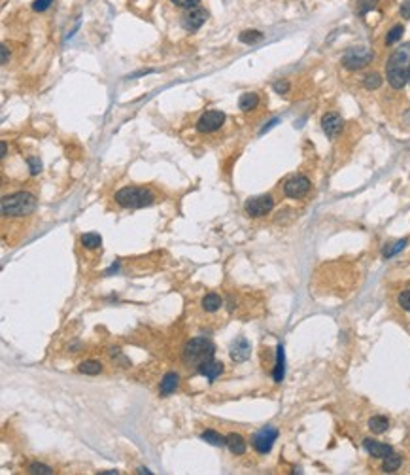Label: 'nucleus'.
Segmentation results:
<instances>
[{
	"mask_svg": "<svg viewBox=\"0 0 410 475\" xmlns=\"http://www.w3.org/2000/svg\"><path fill=\"white\" fill-rule=\"evenodd\" d=\"M386 78L393 89H403L410 80V42L397 48L388 59Z\"/></svg>",
	"mask_w": 410,
	"mask_h": 475,
	"instance_id": "1",
	"label": "nucleus"
},
{
	"mask_svg": "<svg viewBox=\"0 0 410 475\" xmlns=\"http://www.w3.org/2000/svg\"><path fill=\"white\" fill-rule=\"evenodd\" d=\"M214 354H216V346L210 339L195 337L187 341V345L184 346V364L187 369L199 371L206 362L214 360Z\"/></svg>",
	"mask_w": 410,
	"mask_h": 475,
	"instance_id": "2",
	"label": "nucleus"
},
{
	"mask_svg": "<svg viewBox=\"0 0 410 475\" xmlns=\"http://www.w3.org/2000/svg\"><path fill=\"white\" fill-rule=\"evenodd\" d=\"M34 209H36V197L27 191H17L2 199V214L6 218L29 216L34 212Z\"/></svg>",
	"mask_w": 410,
	"mask_h": 475,
	"instance_id": "3",
	"label": "nucleus"
},
{
	"mask_svg": "<svg viewBox=\"0 0 410 475\" xmlns=\"http://www.w3.org/2000/svg\"><path fill=\"white\" fill-rule=\"evenodd\" d=\"M114 199L117 205H121L125 209H144V207H150L151 203L155 201V195L148 187L127 186L119 189Z\"/></svg>",
	"mask_w": 410,
	"mask_h": 475,
	"instance_id": "4",
	"label": "nucleus"
},
{
	"mask_svg": "<svg viewBox=\"0 0 410 475\" xmlns=\"http://www.w3.org/2000/svg\"><path fill=\"white\" fill-rule=\"evenodd\" d=\"M374 59V53L365 46H357V48H352L344 53L342 57V65L348 68V70H361L367 65H371Z\"/></svg>",
	"mask_w": 410,
	"mask_h": 475,
	"instance_id": "5",
	"label": "nucleus"
},
{
	"mask_svg": "<svg viewBox=\"0 0 410 475\" xmlns=\"http://www.w3.org/2000/svg\"><path fill=\"white\" fill-rule=\"evenodd\" d=\"M274 207L272 195H259V197H252L244 203V210L248 216L252 218H261L268 214Z\"/></svg>",
	"mask_w": 410,
	"mask_h": 475,
	"instance_id": "6",
	"label": "nucleus"
},
{
	"mask_svg": "<svg viewBox=\"0 0 410 475\" xmlns=\"http://www.w3.org/2000/svg\"><path fill=\"white\" fill-rule=\"evenodd\" d=\"M276 438H278V430L272 428V426H265L263 430H259V432L253 436V449L259 454L270 453V449H272Z\"/></svg>",
	"mask_w": 410,
	"mask_h": 475,
	"instance_id": "7",
	"label": "nucleus"
},
{
	"mask_svg": "<svg viewBox=\"0 0 410 475\" xmlns=\"http://www.w3.org/2000/svg\"><path fill=\"white\" fill-rule=\"evenodd\" d=\"M310 189V180L302 174H297V176H291L286 184H284V193L289 199H301L304 195L308 193Z\"/></svg>",
	"mask_w": 410,
	"mask_h": 475,
	"instance_id": "8",
	"label": "nucleus"
},
{
	"mask_svg": "<svg viewBox=\"0 0 410 475\" xmlns=\"http://www.w3.org/2000/svg\"><path fill=\"white\" fill-rule=\"evenodd\" d=\"M225 122V114L219 110H210L206 114H202L197 122V131L199 133H214L217 131Z\"/></svg>",
	"mask_w": 410,
	"mask_h": 475,
	"instance_id": "9",
	"label": "nucleus"
},
{
	"mask_svg": "<svg viewBox=\"0 0 410 475\" xmlns=\"http://www.w3.org/2000/svg\"><path fill=\"white\" fill-rule=\"evenodd\" d=\"M206 19H208V12L204 8L197 6L193 10H187V14L181 17V27L189 30V32H193V30L201 29Z\"/></svg>",
	"mask_w": 410,
	"mask_h": 475,
	"instance_id": "10",
	"label": "nucleus"
},
{
	"mask_svg": "<svg viewBox=\"0 0 410 475\" xmlns=\"http://www.w3.org/2000/svg\"><path fill=\"white\" fill-rule=\"evenodd\" d=\"M344 127V120L337 114V112H327L322 117V129L329 138H335L340 135V131Z\"/></svg>",
	"mask_w": 410,
	"mask_h": 475,
	"instance_id": "11",
	"label": "nucleus"
},
{
	"mask_svg": "<svg viewBox=\"0 0 410 475\" xmlns=\"http://www.w3.org/2000/svg\"><path fill=\"white\" fill-rule=\"evenodd\" d=\"M250 354H252V345L248 343V339L237 337L233 341V345H231V360L237 362V364H242V362L250 358Z\"/></svg>",
	"mask_w": 410,
	"mask_h": 475,
	"instance_id": "12",
	"label": "nucleus"
},
{
	"mask_svg": "<svg viewBox=\"0 0 410 475\" xmlns=\"http://www.w3.org/2000/svg\"><path fill=\"white\" fill-rule=\"evenodd\" d=\"M363 447H365V451H367L371 456H374V458H386V456H389V454L393 453L391 445L380 443V441H374V439H365V441H363Z\"/></svg>",
	"mask_w": 410,
	"mask_h": 475,
	"instance_id": "13",
	"label": "nucleus"
},
{
	"mask_svg": "<svg viewBox=\"0 0 410 475\" xmlns=\"http://www.w3.org/2000/svg\"><path fill=\"white\" fill-rule=\"evenodd\" d=\"M199 373L204 375L210 382H214L219 375L223 373V364H221V362H216V360H210V362H206L201 369H199Z\"/></svg>",
	"mask_w": 410,
	"mask_h": 475,
	"instance_id": "14",
	"label": "nucleus"
},
{
	"mask_svg": "<svg viewBox=\"0 0 410 475\" xmlns=\"http://www.w3.org/2000/svg\"><path fill=\"white\" fill-rule=\"evenodd\" d=\"M178 384H180V375L174 373V371L166 373L165 377H163V381H161V388H159L161 396H168V394H172L174 390L178 388Z\"/></svg>",
	"mask_w": 410,
	"mask_h": 475,
	"instance_id": "15",
	"label": "nucleus"
},
{
	"mask_svg": "<svg viewBox=\"0 0 410 475\" xmlns=\"http://www.w3.org/2000/svg\"><path fill=\"white\" fill-rule=\"evenodd\" d=\"M286 375V356H284V346L278 345L276 348V366H274V381L282 382Z\"/></svg>",
	"mask_w": 410,
	"mask_h": 475,
	"instance_id": "16",
	"label": "nucleus"
},
{
	"mask_svg": "<svg viewBox=\"0 0 410 475\" xmlns=\"http://www.w3.org/2000/svg\"><path fill=\"white\" fill-rule=\"evenodd\" d=\"M227 447L233 454H244L246 453V441L240 433H229L227 436Z\"/></svg>",
	"mask_w": 410,
	"mask_h": 475,
	"instance_id": "17",
	"label": "nucleus"
},
{
	"mask_svg": "<svg viewBox=\"0 0 410 475\" xmlns=\"http://www.w3.org/2000/svg\"><path fill=\"white\" fill-rule=\"evenodd\" d=\"M221 305H223V299L217 294H206L202 299V309L206 312H216L217 309H221Z\"/></svg>",
	"mask_w": 410,
	"mask_h": 475,
	"instance_id": "18",
	"label": "nucleus"
},
{
	"mask_svg": "<svg viewBox=\"0 0 410 475\" xmlns=\"http://www.w3.org/2000/svg\"><path fill=\"white\" fill-rule=\"evenodd\" d=\"M401 464H403V458L399 456V454H389V456H386L384 458V462H382V471H386V473H393V471H397V469L401 468Z\"/></svg>",
	"mask_w": 410,
	"mask_h": 475,
	"instance_id": "19",
	"label": "nucleus"
},
{
	"mask_svg": "<svg viewBox=\"0 0 410 475\" xmlns=\"http://www.w3.org/2000/svg\"><path fill=\"white\" fill-rule=\"evenodd\" d=\"M257 104H259L257 93H244L240 97V101H238V108L242 110V112H250V110H253Z\"/></svg>",
	"mask_w": 410,
	"mask_h": 475,
	"instance_id": "20",
	"label": "nucleus"
},
{
	"mask_svg": "<svg viewBox=\"0 0 410 475\" xmlns=\"http://www.w3.org/2000/svg\"><path fill=\"white\" fill-rule=\"evenodd\" d=\"M201 439H204L206 443H210V445H214V447L227 445V438H223L221 433L214 432V430H206V432H202L201 433Z\"/></svg>",
	"mask_w": 410,
	"mask_h": 475,
	"instance_id": "21",
	"label": "nucleus"
},
{
	"mask_svg": "<svg viewBox=\"0 0 410 475\" xmlns=\"http://www.w3.org/2000/svg\"><path fill=\"white\" fill-rule=\"evenodd\" d=\"M369 428H371L373 433H384V432H388L389 420L386 417H373L369 420Z\"/></svg>",
	"mask_w": 410,
	"mask_h": 475,
	"instance_id": "22",
	"label": "nucleus"
},
{
	"mask_svg": "<svg viewBox=\"0 0 410 475\" xmlns=\"http://www.w3.org/2000/svg\"><path fill=\"white\" fill-rule=\"evenodd\" d=\"M79 373H85V375H99L102 371V364L97 360H87L79 364Z\"/></svg>",
	"mask_w": 410,
	"mask_h": 475,
	"instance_id": "23",
	"label": "nucleus"
},
{
	"mask_svg": "<svg viewBox=\"0 0 410 475\" xmlns=\"http://www.w3.org/2000/svg\"><path fill=\"white\" fill-rule=\"evenodd\" d=\"M81 245L85 246V248H89V250L99 248V246L102 245V237L99 233H85V235L81 237Z\"/></svg>",
	"mask_w": 410,
	"mask_h": 475,
	"instance_id": "24",
	"label": "nucleus"
},
{
	"mask_svg": "<svg viewBox=\"0 0 410 475\" xmlns=\"http://www.w3.org/2000/svg\"><path fill=\"white\" fill-rule=\"evenodd\" d=\"M238 38H240L242 44H255L263 40V32H259V30H244Z\"/></svg>",
	"mask_w": 410,
	"mask_h": 475,
	"instance_id": "25",
	"label": "nucleus"
},
{
	"mask_svg": "<svg viewBox=\"0 0 410 475\" xmlns=\"http://www.w3.org/2000/svg\"><path fill=\"white\" fill-rule=\"evenodd\" d=\"M363 86H365V89H369V91H373V89H378V87L382 86V76H380L378 72L369 74L367 78L363 80Z\"/></svg>",
	"mask_w": 410,
	"mask_h": 475,
	"instance_id": "26",
	"label": "nucleus"
},
{
	"mask_svg": "<svg viewBox=\"0 0 410 475\" xmlns=\"http://www.w3.org/2000/svg\"><path fill=\"white\" fill-rule=\"evenodd\" d=\"M404 246H406V241H397L395 245H388L386 248H384V258H391V256H395V254H399L401 250H403Z\"/></svg>",
	"mask_w": 410,
	"mask_h": 475,
	"instance_id": "27",
	"label": "nucleus"
},
{
	"mask_svg": "<svg viewBox=\"0 0 410 475\" xmlns=\"http://www.w3.org/2000/svg\"><path fill=\"white\" fill-rule=\"evenodd\" d=\"M403 32H404L403 25H395V27H393V29L388 32V36H386V44H388V46H391V44L399 42V40H401V36H403Z\"/></svg>",
	"mask_w": 410,
	"mask_h": 475,
	"instance_id": "28",
	"label": "nucleus"
},
{
	"mask_svg": "<svg viewBox=\"0 0 410 475\" xmlns=\"http://www.w3.org/2000/svg\"><path fill=\"white\" fill-rule=\"evenodd\" d=\"M29 471L34 475H51L53 473V469L50 468V466H45V464H40V462H34V464H30L29 466Z\"/></svg>",
	"mask_w": 410,
	"mask_h": 475,
	"instance_id": "29",
	"label": "nucleus"
},
{
	"mask_svg": "<svg viewBox=\"0 0 410 475\" xmlns=\"http://www.w3.org/2000/svg\"><path fill=\"white\" fill-rule=\"evenodd\" d=\"M174 6L178 8H186V10H193L201 4V0H170Z\"/></svg>",
	"mask_w": 410,
	"mask_h": 475,
	"instance_id": "30",
	"label": "nucleus"
},
{
	"mask_svg": "<svg viewBox=\"0 0 410 475\" xmlns=\"http://www.w3.org/2000/svg\"><path fill=\"white\" fill-rule=\"evenodd\" d=\"M397 301H399V305H401V309L408 310V312H410V290H404V292H401V294H399V297H397Z\"/></svg>",
	"mask_w": 410,
	"mask_h": 475,
	"instance_id": "31",
	"label": "nucleus"
},
{
	"mask_svg": "<svg viewBox=\"0 0 410 475\" xmlns=\"http://www.w3.org/2000/svg\"><path fill=\"white\" fill-rule=\"evenodd\" d=\"M274 91L276 93H280V95H284V93H288L289 91V82H286V80H278V82H274Z\"/></svg>",
	"mask_w": 410,
	"mask_h": 475,
	"instance_id": "32",
	"label": "nucleus"
},
{
	"mask_svg": "<svg viewBox=\"0 0 410 475\" xmlns=\"http://www.w3.org/2000/svg\"><path fill=\"white\" fill-rule=\"evenodd\" d=\"M27 161H29V167H30V174H38L42 171V163H40L38 157H29Z\"/></svg>",
	"mask_w": 410,
	"mask_h": 475,
	"instance_id": "33",
	"label": "nucleus"
},
{
	"mask_svg": "<svg viewBox=\"0 0 410 475\" xmlns=\"http://www.w3.org/2000/svg\"><path fill=\"white\" fill-rule=\"evenodd\" d=\"M378 0H359V12L361 14H367L369 10H373L376 6Z\"/></svg>",
	"mask_w": 410,
	"mask_h": 475,
	"instance_id": "34",
	"label": "nucleus"
},
{
	"mask_svg": "<svg viewBox=\"0 0 410 475\" xmlns=\"http://www.w3.org/2000/svg\"><path fill=\"white\" fill-rule=\"evenodd\" d=\"M51 2H53V0H34L32 10H34V12H43V10H48V8L51 6Z\"/></svg>",
	"mask_w": 410,
	"mask_h": 475,
	"instance_id": "35",
	"label": "nucleus"
},
{
	"mask_svg": "<svg viewBox=\"0 0 410 475\" xmlns=\"http://www.w3.org/2000/svg\"><path fill=\"white\" fill-rule=\"evenodd\" d=\"M401 15H403L404 19H410V0H404L403 4H401Z\"/></svg>",
	"mask_w": 410,
	"mask_h": 475,
	"instance_id": "36",
	"label": "nucleus"
},
{
	"mask_svg": "<svg viewBox=\"0 0 410 475\" xmlns=\"http://www.w3.org/2000/svg\"><path fill=\"white\" fill-rule=\"evenodd\" d=\"M2 63H4V65L8 63V48L6 46H2Z\"/></svg>",
	"mask_w": 410,
	"mask_h": 475,
	"instance_id": "37",
	"label": "nucleus"
},
{
	"mask_svg": "<svg viewBox=\"0 0 410 475\" xmlns=\"http://www.w3.org/2000/svg\"><path fill=\"white\" fill-rule=\"evenodd\" d=\"M136 473H146V475H151V471L148 468H138V471Z\"/></svg>",
	"mask_w": 410,
	"mask_h": 475,
	"instance_id": "38",
	"label": "nucleus"
},
{
	"mask_svg": "<svg viewBox=\"0 0 410 475\" xmlns=\"http://www.w3.org/2000/svg\"><path fill=\"white\" fill-rule=\"evenodd\" d=\"M102 475H117L119 471H115V469H108V471H101Z\"/></svg>",
	"mask_w": 410,
	"mask_h": 475,
	"instance_id": "39",
	"label": "nucleus"
},
{
	"mask_svg": "<svg viewBox=\"0 0 410 475\" xmlns=\"http://www.w3.org/2000/svg\"><path fill=\"white\" fill-rule=\"evenodd\" d=\"M6 151H8V146H6V142H2V157L6 155Z\"/></svg>",
	"mask_w": 410,
	"mask_h": 475,
	"instance_id": "40",
	"label": "nucleus"
},
{
	"mask_svg": "<svg viewBox=\"0 0 410 475\" xmlns=\"http://www.w3.org/2000/svg\"><path fill=\"white\" fill-rule=\"evenodd\" d=\"M408 84H410V80H408Z\"/></svg>",
	"mask_w": 410,
	"mask_h": 475,
	"instance_id": "41",
	"label": "nucleus"
}]
</instances>
